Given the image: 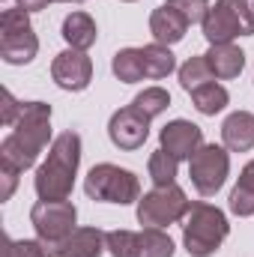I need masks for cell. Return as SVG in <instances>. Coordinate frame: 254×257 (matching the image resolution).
Listing matches in <instances>:
<instances>
[{
    "label": "cell",
    "mask_w": 254,
    "mask_h": 257,
    "mask_svg": "<svg viewBox=\"0 0 254 257\" xmlns=\"http://www.w3.org/2000/svg\"><path fill=\"white\" fill-rule=\"evenodd\" d=\"M51 141V105L45 102H24L21 117L15 123V132L3 138L0 159L15 165L21 174L30 171L39 159V153Z\"/></svg>",
    "instance_id": "obj_1"
},
{
    "label": "cell",
    "mask_w": 254,
    "mask_h": 257,
    "mask_svg": "<svg viewBox=\"0 0 254 257\" xmlns=\"http://www.w3.org/2000/svg\"><path fill=\"white\" fill-rule=\"evenodd\" d=\"M78 165H81V135L69 128L51 141L48 159L36 171L33 186H36L39 200H69V194L75 189Z\"/></svg>",
    "instance_id": "obj_2"
},
{
    "label": "cell",
    "mask_w": 254,
    "mask_h": 257,
    "mask_svg": "<svg viewBox=\"0 0 254 257\" xmlns=\"http://www.w3.org/2000/svg\"><path fill=\"white\" fill-rule=\"evenodd\" d=\"M227 233L230 224L218 206L203 200L189 203V212L183 218V245L191 257H212L227 239Z\"/></svg>",
    "instance_id": "obj_3"
},
{
    "label": "cell",
    "mask_w": 254,
    "mask_h": 257,
    "mask_svg": "<svg viewBox=\"0 0 254 257\" xmlns=\"http://www.w3.org/2000/svg\"><path fill=\"white\" fill-rule=\"evenodd\" d=\"M200 27L209 45H227L236 36H251L254 3L251 0H215V6H209Z\"/></svg>",
    "instance_id": "obj_4"
},
{
    "label": "cell",
    "mask_w": 254,
    "mask_h": 257,
    "mask_svg": "<svg viewBox=\"0 0 254 257\" xmlns=\"http://www.w3.org/2000/svg\"><path fill=\"white\" fill-rule=\"evenodd\" d=\"M84 192H87L90 200H105V203L126 206V203L141 200V183H138V177L132 171L120 168V165L102 162V165L90 168V174L84 180Z\"/></svg>",
    "instance_id": "obj_5"
},
{
    "label": "cell",
    "mask_w": 254,
    "mask_h": 257,
    "mask_svg": "<svg viewBox=\"0 0 254 257\" xmlns=\"http://www.w3.org/2000/svg\"><path fill=\"white\" fill-rule=\"evenodd\" d=\"M39 51V39L30 24V12L24 9H3L0 15V57L9 66L30 63Z\"/></svg>",
    "instance_id": "obj_6"
},
{
    "label": "cell",
    "mask_w": 254,
    "mask_h": 257,
    "mask_svg": "<svg viewBox=\"0 0 254 257\" xmlns=\"http://www.w3.org/2000/svg\"><path fill=\"white\" fill-rule=\"evenodd\" d=\"M189 203L191 200H186V192L177 183L156 186L153 192H147L138 200V221L144 227H168V224H177L180 218H186Z\"/></svg>",
    "instance_id": "obj_7"
},
{
    "label": "cell",
    "mask_w": 254,
    "mask_h": 257,
    "mask_svg": "<svg viewBox=\"0 0 254 257\" xmlns=\"http://www.w3.org/2000/svg\"><path fill=\"white\" fill-rule=\"evenodd\" d=\"M30 221L36 236L45 242V248H57L63 239L72 236L75 221H78V209L72 200H39L30 209Z\"/></svg>",
    "instance_id": "obj_8"
},
{
    "label": "cell",
    "mask_w": 254,
    "mask_h": 257,
    "mask_svg": "<svg viewBox=\"0 0 254 257\" xmlns=\"http://www.w3.org/2000/svg\"><path fill=\"white\" fill-rule=\"evenodd\" d=\"M227 174H230V156L218 144H203L189 159L191 186L203 194V197H212V194L218 192L224 186Z\"/></svg>",
    "instance_id": "obj_9"
},
{
    "label": "cell",
    "mask_w": 254,
    "mask_h": 257,
    "mask_svg": "<svg viewBox=\"0 0 254 257\" xmlns=\"http://www.w3.org/2000/svg\"><path fill=\"white\" fill-rule=\"evenodd\" d=\"M51 78L57 81V87L72 90V93H81L93 81V60L87 57V51L66 48V51H60L54 57V63H51Z\"/></svg>",
    "instance_id": "obj_10"
},
{
    "label": "cell",
    "mask_w": 254,
    "mask_h": 257,
    "mask_svg": "<svg viewBox=\"0 0 254 257\" xmlns=\"http://www.w3.org/2000/svg\"><path fill=\"white\" fill-rule=\"evenodd\" d=\"M108 138L120 150H138L150 138V117H144L135 105H126V108H120V111L111 114Z\"/></svg>",
    "instance_id": "obj_11"
},
{
    "label": "cell",
    "mask_w": 254,
    "mask_h": 257,
    "mask_svg": "<svg viewBox=\"0 0 254 257\" xmlns=\"http://www.w3.org/2000/svg\"><path fill=\"white\" fill-rule=\"evenodd\" d=\"M159 144L174 159H191L203 147V132H200V126H194L191 120H174V123H168L162 128Z\"/></svg>",
    "instance_id": "obj_12"
},
{
    "label": "cell",
    "mask_w": 254,
    "mask_h": 257,
    "mask_svg": "<svg viewBox=\"0 0 254 257\" xmlns=\"http://www.w3.org/2000/svg\"><path fill=\"white\" fill-rule=\"evenodd\" d=\"M105 236L99 227H75L72 236L63 239L57 248H51V257H102V251L108 248L105 245Z\"/></svg>",
    "instance_id": "obj_13"
},
{
    "label": "cell",
    "mask_w": 254,
    "mask_h": 257,
    "mask_svg": "<svg viewBox=\"0 0 254 257\" xmlns=\"http://www.w3.org/2000/svg\"><path fill=\"white\" fill-rule=\"evenodd\" d=\"M186 30H189V21L174 9V6H159V9H153V15H150V33H153V42H159V45H177V42H183L186 39Z\"/></svg>",
    "instance_id": "obj_14"
},
{
    "label": "cell",
    "mask_w": 254,
    "mask_h": 257,
    "mask_svg": "<svg viewBox=\"0 0 254 257\" xmlns=\"http://www.w3.org/2000/svg\"><path fill=\"white\" fill-rule=\"evenodd\" d=\"M221 141L230 153H248L254 147V114L233 111L221 123Z\"/></svg>",
    "instance_id": "obj_15"
},
{
    "label": "cell",
    "mask_w": 254,
    "mask_h": 257,
    "mask_svg": "<svg viewBox=\"0 0 254 257\" xmlns=\"http://www.w3.org/2000/svg\"><path fill=\"white\" fill-rule=\"evenodd\" d=\"M206 63L212 78L218 81H230V78H239V72L245 69V51L236 48V45H209L206 51Z\"/></svg>",
    "instance_id": "obj_16"
},
{
    "label": "cell",
    "mask_w": 254,
    "mask_h": 257,
    "mask_svg": "<svg viewBox=\"0 0 254 257\" xmlns=\"http://www.w3.org/2000/svg\"><path fill=\"white\" fill-rule=\"evenodd\" d=\"M96 36H99L96 21H93L87 12H72V15H66L63 39L69 42V48L87 51V48H93V45H96Z\"/></svg>",
    "instance_id": "obj_17"
},
{
    "label": "cell",
    "mask_w": 254,
    "mask_h": 257,
    "mask_svg": "<svg viewBox=\"0 0 254 257\" xmlns=\"http://www.w3.org/2000/svg\"><path fill=\"white\" fill-rule=\"evenodd\" d=\"M141 60H144V75L153 78V81H162L168 78L174 69H177V60L171 54L168 45H159V42H150L141 48Z\"/></svg>",
    "instance_id": "obj_18"
},
{
    "label": "cell",
    "mask_w": 254,
    "mask_h": 257,
    "mask_svg": "<svg viewBox=\"0 0 254 257\" xmlns=\"http://www.w3.org/2000/svg\"><path fill=\"white\" fill-rule=\"evenodd\" d=\"M135 257H174V239L162 227H144L138 233V254Z\"/></svg>",
    "instance_id": "obj_19"
},
{
    "label": "cell",
    "mask_w": 254,
    "mask_h": 257,
    "mask_svg": "<svg viewBox=\"0 0 254 257\" xmlns=\"http://www.w3.org/2000/svg\"><path fill=\"white\" fill-rule=\"evenodd\" d=\"M191 102H194V108H197L200 114L215 117L218 111H224V105L230 102V96H227V90H224L221 84L209 81V84H203V87H197V90L191 93Z\"/></svg>",
    "instance_id": "obj_20"
},
{
    "label": "cell",
    "mask_w": 254,
    "mask_h": 257,
    "mask_svg": "<svg viewBox=\"0 0 254 257\" xmlns=\"http://www.w3.org/2000/svg\"><path fill=\"white\" fill-rule=\"evenodd\" d=\"M111 69H114L117 81H123V84H135V81L147 78L144 75V60H141V48H120L114 54Z\"/></svg>",
    "instance_id": "obj_21"
},
{
    "label": "cell",
    "mask_w": 254,
    "mask_h": 257,
    "mask_svg": "<svg viewBox=\"0 0 254 257\" xmlns=\"http://www.w3.org/2000/svg\"><path fill=\"white\" fill-rule=\"evenodd\" d=\"M209 81H212V72H209V63H206V54L189 57L186 63L180 66V87L186 93H194L197 87H203Z\"/></svg>",
    "instance_id": "obj_22"
},
{
    "label": "cell",
    "mask_w": 254,
    "mask_h": 257,
    "mask_svg": "<svg viewBox=\"0 0 254 257\" xmlns=\"http://www.w3.org/2000/svg\"><path fill=\"white\" fill-rule=\"evenodd\" d=\"M177 165H180V159H174L171 153H165L162 147L150 156V162H147V171H150V180L156 183V186H171V183H177Z\"/></svg>",
    "instance_id": "obj_23"
},
{
    "label": "cell",
    "mask_w": 254,
    "mask_h": 257,
    "mask_svg": "<svg viewBox=\"0 0 254 257\" xmlns=\"http://www.w3.org/2000/svg\"><path fill=\"white\" fill-rule=\"evenodd\" d=\"M132 105L144 114V117H159V114H165L168 111V105H171V93L165 90V87H147L144 93H138L135 99H132Z\"/></svg>",
    "instance_id": "obj_24"
},
{
    "label": "cell",
    "mask_w": 254,
    "mask_h": 257,
    "mask_svg": "<svg viewBox=\"0 0 254 257\" xmlns=\"http://www.w3.org/2000/svg\"><path fill=\"white\" fill-rule=\"evenodd\" d=\"M3 257H51L42 239H9L3 236Z\"/></svg>",
    "instance_id": "obj_25"
},
{
    "label": "cell",
    "mask_w": 254,
    "mask_h": 257,
    "mask_svg": "<svg viewBox=\"0 0 254 257\" xmlns=\"http://www.w3.org/2000/svg\"><path fill=\"white\" fill-rule=\"evenodd\" d=\"M111 257H135L138 254V233L135 230H111L105 236Z\"/></svg>",
    "instance_id": "obj_26"
},
{
    "label": "cell",
    "mask_w": 254,
    "mask_h": 257,
    "mask_svg": "<svg viewBox=\"0 0 254 257\" xmlns=\"http://www.w3.org/2000/svg\"><path fill=\"white\" fill-rule=\"evenodd\" d=\"M168 6H174L189 24H203L209 12V0H168Z\"/></svg>",
    "instance_id": "obj_27"
},
{
    "label": "cell",
    "mask_w": 254,
    "mask_h": 257,
    "mask_svg": "<svg viewBox=\"0 0 254 257\" xmlns=\"http://www.w3.org/2000/svg\"><path fill=\"white\" fill-rule=\"evenodd\" d=\"M227 206H230V212H233V215H239V218H248V215H254V192L242 189V186H236V189L230 192Z\"/></svg>",
    "instance_id": "obj_28"
},
{
    "label": "cell",
    "mask_w": 254,
    "mask_h": 257,
    "mask_svg": "<svg viewBox=\"0 0 254 257\" xmlns=\"http://www.w3.org/2000/svg\"><path fill=\"white\" fill-rule=\"evenodd\" d=\"M18 174H21V171H18L15 165H9V162L0 159V183H3V186H0V200H9V197H12L15 186H18Z\"/></svg>",
    "instance_id": "obj_29"
},
{
    "label": "cell",
    "mask_w": 254,
    "mask_h": 257,
    "mask_svg": "<svg viewBox=\"0 0 254 257\" xmlns=\"http://www.w3.org/2000/svg\"><path fill=\"white\" fill-rule=\"evenodd\" d=\"M0 99H3V111H0V123L3 126H15L18 123V117H21V102H15V96L9 93V90H3L0 93Z\"/></svg>",
    "instance_id": "obj_30"
},
{
    "label": "cell",
    "mask_w": 254,
    "mask_h": 257,
    "mask_svg": "<svg viewBox=\"0 0 254 257\" xmlns=\"http://www.w3.org/2000/svg\"><path fill=\"white\" fill-rule=\"evenodd\" d=\"M239 186L248 189V192H254V159L242 168V174H239Z\"/></svg>",
    "instance_id": "obj_31"
},
{
    "label": "cell",
    "mask_w": 254,
    "mask_h": 257,
    "mask_svg": "<svg viewBox=\"0 0 254 257\" xmlns=\"http://www.w3.org/2000/svg\"><path fill=\"white\" fill-rule=\"evenodd\" d=\"M48 3L51 0H18V9H24V12H42Z\"/></svg>",
    "instance_id": "obj_32"
},
{
    "label": "cell",
    "mask_w": 254,
    "mask_h": 257,
    "mask_svg": "<svg viewBox=\"0 0 254 257\" xmlns=\"http://www.w3.org/2000/svg\"><path fill=\"white\" fill-rule=\"evenodd\" d=\"M51 3H84V0H51Z\"/></svg>",
    "instance_id": "obj_33"
},
{
    "label": "cell",
    "mask_w": 254,
    "mask_h": 257,
    "mask_svg": "<svg viewBox=\"0 0 254 257\" xmlns=\"http://www.w3.org/2000/svg\"><path fill=\"white\" fill-rule=\"evenodd\" d=\"M123 3H135V0H123Z\"/></svg>",
    "instance_id": "obj_34"
}]
</instances>
